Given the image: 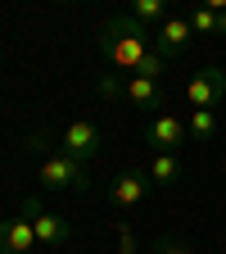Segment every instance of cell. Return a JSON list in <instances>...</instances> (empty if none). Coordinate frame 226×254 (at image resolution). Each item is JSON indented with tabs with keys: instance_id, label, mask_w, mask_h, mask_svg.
I'll return each mask as SVG.
<instances>
[{
	"instance_id": "obj_1",
	"label": "cell",
	"mask_w": 226,
	"mask_h": 254,
	"mask_svg": "<svg viewBox=\"0 0 226 254\" xmlns=\"http://www.w3.org/2000/svg\"><path fill=\"white\" fill-rule=\"evenodd\" d=\"M100 50H104L113 73L132 77V73H140V64L154 55V32L145 23H136L127 9H118V14H109L100 23Z\"/></svg>"
},
{
	"instance_id": "obj_2",
	"label": "cell",
	"mask_w": 226,
	"mask_h": 254,
	"mask_svg": "<svg viewBox=\"0 0 226 254\" xmlns=\"http://www.w3.org/2000/svg\"><path fill=\"white\" fill-rule=\"evenodd\" d=\"M37 182H41L45 190H90V173H86V164H77V159L59 154V150H45V154H41Z\"/></svg>"
},
{
	"instance_id": "obj_3",
	"label": "cell",
	"mask_w": 226,
	"mask_h": 254,
	"mask_svg": "<svg viewBox=\"0 0 226 254\" xmlns=\"http://www.w3.org/2000/svg\"><path fill=\"white\" fill-rule=\"evenodd\" d=\"M54 150L90 168V164H95V154H100V127H95L90 118H73V123L54 136Z\"/></svg>"
},
{
	"instance_id": "obj_4",
	"label": "cell",
	"mask_w": 226,
	"mask_h": 254,
	"mask_svg": "<svg viewBox=\"0 0 226 254\" xmlns=\"http://www.w3.org/2000/svg\"><path fill=\"white\" fill-rule=\"evenodd\" d=\"M18 218H27V222H32V232H37L41 250H54V245H63V241L73 236V232H68V222H63L59 213H50L41 200H32V195L18 204Z\"/></svg>"
},
{
	"instance_id": "obj_5",
	"label": "cell",
	"mask_w": 226,
	"mask_h": 254,
	"mask_svg": "<svg viewBox=\"0 0 226 254\" xmlns=\"http://www.w3.org/2000/svg\"><path fill=\"white\" fill-rule=\"evenodd\" d=\"M185 118H177V114H154L149 123H145V145H154V154H177L181 145H185Z\"/></svg>"
},
{
	"instance_id": "obj_6",
	"label": "cell",
	"mask_w": 226,
	"mask_h": 254,
	"mask_svg": "<svg viewBox=\"0 0 226 254\" xmlns=\"http://www.w3.org/2000/svg\"><path fill=\"white\" fill-rule=\"evenodd\" d=\"M185 100L190 109H213L226 100V68H217V64H208V68H199L195 77L185 82Z\"/></svg>"
},
{
	"instance_id": "obj_7",
	"label": "cell",
	"mask_w": 226,
	"mask_h": 254,
	"mask_svg": "<svg viewBox=\"0 0 226 254\" xmlns=\"http://www.w3.org/2000/svg\"><path fill=\"white\" fill-rule=\"evenodd\" d=\"M145 190H149V173H145V168H127V173H118V177L109 182V200H113L118 209H136V204L145 200Z\"/></svg>"
},
{
	"instance_id": "obj_8",
	"label": "cell",
	"mask_w": 226,
	"mask_h": 254,
	"mask_svg": "<svg viewBox=\"0 0 226 254\" xmlns=\"http://www.w3.org/2000/svg\"><path fill=\"white\" fill-rule=\"evenodd\" d=\"M154 46L163 50L168 59H177V55H185L190 50V41H195V32H190V23H185V14H168L163 23H158V32H154Z\"/></svg>"
},
{
	"instance_id": "obj_9",
	"label": "cell",
	"mask_w": 226,
	"mask_h": 254,
	"mask_svg": "<svg viewBox=\"0 0 226 254\" xmlns=\"http://www.w3.org/2000/svg\"><path fill=\"white\" fill-rule=\"evenodd\" d=\"M37 250H41V241H37V232H32L27 218L0 222V254H37Z\"/></svg>"
},
{
	"instance_id": "obj_10",
	"label": "cell",
	"mask_w": 226,
	"mask_h": 254,
	"mask_svg": "<svg viewBox=\"0 0 226 254\" xmlns=\"http://www.w3.org/2000/svg\"><path fill=\"white\" fill-rule=\"evenodd\" d=\"M122 100L163 114V82H154V77H122Z\"/></svg>"
},
{
	"instance_id": "obj_11",
	"label": "cell",
	"mask_w": 226,
	"mask_h": 254,
	"mask_svg": "<svg viewBox=\"0 0 226 254\" xmlns=\"http://www.w3.org/2000/svg\"><path fill=\"white\" fill-rule=\"evenodd\" d=\"M145 173H149V186H177L185 164H181V154H154Z\"/></svg>"
},
{
	"instance_id": "obj_12",
	"label": "cell",
	"mask_w": 226,
	"mask_h": 254,
	"mask_svg": "<svg viewBox=\"0 0 226 254\" xmlns=\"http://www.w3.org/2000/svg\"><path fill=\"white\" fill-rule=\"evenodd\" d=\"M185 23H190V32H195V37H222V32H226L222 9H213V5H195V9L185 14Z\"/></svg>"
},
{
	"instance_id": "obj_13",
	"label": "cell",
	"mask_w": 226,
	"mask_h": 254,
	"mask_svg": "<svg viewBox=\"0 0 226 254\" xmlns=\"http://www.w3.org/2000/svg\"><path fill=\"white\" fill-rule=\"evenodd\" d=\"M185 132L195 136L199 145H204V141H213V136H217V109H195V114L185 118Z\"/></svg>"
},
{
	"instance_id": "obj_14",
	"label": "cell",
	"mask_w": 226,
	"mask_h": 254,
	"mask_svg": "<svg viewBox=\"0 0 226 254\" xmlns=\"http://www.w3.org/2000/svg\"><path fill=\"white\" fill-rule=\"evenodd\" d=\"M127 14H132L136 23H163L168 14H163V0H132V5H127Z\"/></svg>"
},
{
	"instance_id": "obj_15",
	"label": "cell",
	"mask_w": 226,
	"mask_h": 254,
	"mask_svg": "<svg viewBox=\"0 0 226 254\" xmlns=\"http://www.w3.org/2000/svg\"><path fill=\"white\" fill-rule=\"evenodd\" d=\"M154 254H195L185 241H172V236H158L154 241Z\"/></svg>"
},
{
	"instance_id": "obj_16",
	"label": "cell",
	"mask_w": 226,
	"mask_h": 254,
	"mask_svg": "<svg viewBox=\"0 0 226 254\" xmlns=\"http://www.w3.org/2000/svg\"><path fill=\"white\" fill-rule=\"evenodd\" d=\"M118 254H136V232L132 227H118Z\"/></svg>"
},
{
	"instance_id": "obj_17",
	"label": "cell",
	"mask_w": 226,
	"mask_h": 254,
	"mask_svg": "<svg viewBox=\"0 0 226 254\" xmlns=\"http://www.w3.org/2000/svg\"><path fill=\"white\" fill-rule=\"evenodd\" d=\"M0 59H5V46H0Z\"/></svg>"
},
{
	"instance_id": "obj_18",
	"label": "cell",
	"mask_w": 226,
	"mask_h": 254,
	"mask_svg": "<svg viewBox=\"0 0 226 254\" xmlns=\"http://www.w3.org/2000/svg\"><path fill=\"white\" fill-rule=\"evenodd\" d=\"M222 173H226V164H222Z\"/></svg>"
},
{
	"instance_id": "obj_19",
	"label": "cell",
	"mask_w": 226,
	"mask_h": 254,
	"mask_svg": "<svg viewBox=\"0 0 226 254\" xmlns=\"http://www.w3.org/2000/svg\"><path fill=\"white\" fill-rule=\"evenodd\" d=\"M222 23H226V14H222Z\"/></svg>"
}]
</instances>
